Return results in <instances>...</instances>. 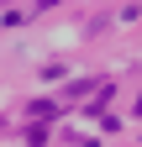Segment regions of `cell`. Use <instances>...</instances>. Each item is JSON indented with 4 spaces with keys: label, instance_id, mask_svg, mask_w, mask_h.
<instances>
[{
    "label": "cell",
    "instance_id": "cell-1",
    "mask_svg": "<svg viewBox=\"0 0 142 147\" xmlns=\"http://www.w3.org/2000/svg\"><path fill=\"white\" fill-rule=\"evenodd\" d=\"M137 110H142V100H137Z\"/></svg>",
    "mask_w": 142,
    "mask_h": 147
}]
</instances>
